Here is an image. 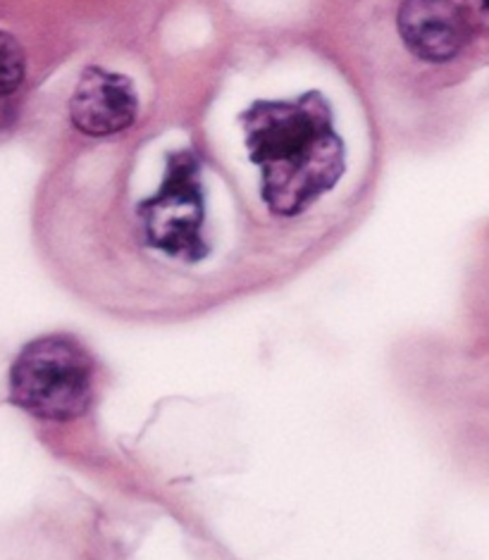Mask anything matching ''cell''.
<instances>
[{
  "label": "cell",
  "instance_id": "cell-2",
  "mask_svg": "<svg viewBox=\"0 0 489 560\" xmlns=\"http://www.w3.org/2000/svg\"><path fill=\"white\" fill-rule=\"evenodd\" d=\"M10 401L38 420L82 418L94 401V360L68 335L34 339L12 363Z\"/></svg>",
  "mask_w": 489,
  "mask_h": 560
},
{
  "label": "cell",
  "instance_id": "cell-6",
  "mask_svg": "<svg viewBox=\"0 0 489 560\" xmlns=\"http://www.w3.org/2000/svg\"><path fill=\"white\" fill-rule=\"evenodd\" d=\"M24 50L12 34L0 30V96H10L24 82Z\"/></svg>",
  "mask_w": 489,
  "mask_h": 560
},
{
  "label": "cell",
  "instance_id": "cell-7",
  "mask_svg": "<svg viewBox=\"0 0 489 560\" xmlns=\"http://www.w3.org/2000/svg\"><path fill=\"white\" fill-rule=\"evenodd\" d=\"M470 34H489V0H464L461 3Z\"/></svg>",
  "mask_w": 489,
  "mask_h": 560
},
{
  "label": "cell",
  "instance_id": "cell-1",
  "mask_svg": "<svg viewBox=\"0 0 489 560\" xmlns=\"http://www.w3.org/2000/svg\"><path fill=\"white\" fill-rule=\"evenodd\" d=\"M240 122L251 163L260 170V196L272 215H301L341 179L347 149L323 93L256 101Z\"/></svg>",
  "mask_w": 489,
  "mask_h": 560
},
{
  "label": "cell",
  "instance_id": "cell-5",
  "mask_svg": "<svg viewBox=\"0 0 489 560\" xmlns=\"http://www.w3.org/2000/svg\"><path fill=\"white\" fill-rule=\"evenodd\" d=\"M404 46L426 62L454 60L470 30L454 0H404L396 15Z\"/></svg>",
  "mask_w": 489,
  "mask_h": 560
},
{
  "label": "cell",
  "instance_id": "cell-3",
  "mask_svg": "<svg viewBox=\"0 0 489 560\" xmlns=\"http://www.w3.org/2000/svg\"><path fill=\"white\" fill-rule=\"evenodd\" d=\"M139 218L143 236L155 250L184 262H198L208 256L201 163L194 151L167 155L161 189L139 206Z\"/></svg>",
  "mask_w": 489,
  "mask_h": 560
},
{
  "label": "cell",
  "instance_id": "cell-4",
  "mask_svg": "<svg viewBox=\"0 0 489 560\" xmlns=\"http://www.w3.org/2000/svg\"><path fill=\"white\" fill-rule=\"evenodd\" d=\"M139 96L125 74L89 68L70 101L72 125L86 137H113L137 119Z\"/></svg>",
  "mask_w": 489,
  "mask_h": 560
}]
</instances>
